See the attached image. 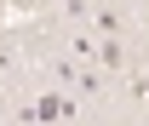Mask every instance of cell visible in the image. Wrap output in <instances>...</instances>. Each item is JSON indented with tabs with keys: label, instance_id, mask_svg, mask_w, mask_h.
Listing matches in <instances>:
<instances>
[{
	"label": "cell",
	"instance_id": "277c9868",
	"mask_svg": "<svg viewBox=\"0 0 149 126\" xmlns=\"http://www.w3.org/2000/svg\"><path fill=\"white\" fill-rule=\"evenodd\" d=\"M0 23H6V6H0Z\"/></svg>",
	"mask_w": 149,
	"mask_h": 126
},
{
	"label": "cell",
	"instance_id": "7a4b0ae2",
	"mask_svg": "<svg viewBox=\"0 0 149 126\" xmlns=\"http://www.w3.org/2000/svg\"><path fill=\"white\" fill-rule=\"evenodd\" d=\"M97 29H103V35H120V29H126V23H120V12H115V6H103V12H97Z\"/></svg>",
	"mask_w": 149,
	"mask_h": 126
},
{
	"label": "cell",
	"instance_id": "3957f363",
	"mask_svg": "<svg viewBox=\"0 0 149 126\" xmlns=\"http://www.w3.org/2000/svg\"><path fill=\"white\" fill-rule=\"evenodd\" d=\"M97 57H103L109 69H120V57H126V52H120V40H97Z\"/></svg>",
	"mask_w": 149,
	"mask_h": 126
},
{
	"label": "cell",
	"instance_id": "6da1fadb",
	"mask_svg": "<svg viewBox=\"0 0 149 126\" xmlns=\"http://www.w3.org/2000/svg\"><path fill=\"white\" fill-rule=\"evenodd\" d=\"M63 115H74V103H69V97H57V92H46L35 109H23V126H29V120H63Z\"/></svg>",
	"mask_w": 149,
	"mask_h": 126
}]
</instances>
